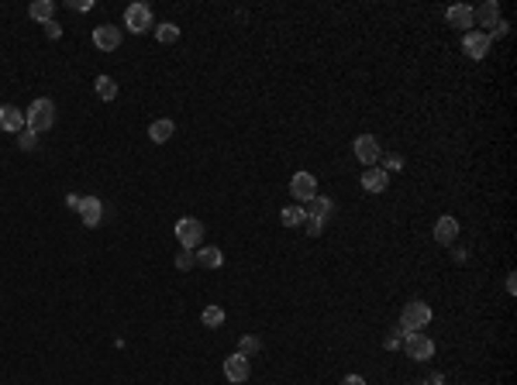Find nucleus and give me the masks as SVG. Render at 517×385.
<instances>
[{
    "label": "nucleus",
    "mask_w": 517,
    "mask_h": 385,
    "mask_svg": "<svg viewBox=\"0 0 517 385\" xmlns=\"http://www.w3.org/2000/svg\"><path fill=\"white\" fill-rule=\"evenodd\" d=\"M176 241H179L186 251L200 248V241H204V224H200L197 217H179V224H176Z\"/></svg>",
    "instance_id": "3"
},
{
    "label": "nucleus",
    "mask_w": 517,
    "mask_h": 385,
    "mask_svg": "<svg viewBox=\"0 0 517 385\" xmlns=\"http://www.w3.org/2000/svg\"><path fill=\"white\" fill-rule=\"evenodd\" d=\"M280 220H283V227H300L304 224V207H287L280 213Z\"/></svg>",
    "instance_id": "22"
},
{
    "label": "nucleus",
    "mask_w": 517,
    "mask_h": 385,
    "mask_svg": "<svg viewBox=\"0 0 517 385\" xmlns=\"http://www.w3.org/2000/svg\"><path fill=\"white\" fill-rule=\"evenodd\" d=\"M173 131H176V128H173V121H169V117H159V121H152L148 138H152L155 145H166V141L173 138Z\"/></svg>",
    "instance_id": "17"
},
{
    "label": "nucleus",
    "mask_w": 517,
    "mask_h": 385,
    "mask_svg": "<svg viewBox=\"0 0 517 385\" xmlns=\"http://www.w3.org/2000/svg\"><path fill=\"white\" fill-rule=\"evenodd\" d=\"M193 261H197V258H193V251H186V248L176 255V268H183V272H186V268H193Z\"/></svg>",
    "instance_id": "29"
},
{
    "label": "nucleus",
    "mask_w": 517,
    "mask_h": 385,
    "mask_svg": "<svg viewBox=\"0 0 517 385\" xmlns=\"http://www.w3.org/2000/svg\"><path fill=\"white\" fill-rule=\"evenodd\" d=\"M507 292H510V296H514V292H517V279H514V272H510V275H507Z\"/></svg>",
    "instance_id": "34"
},
{
    "label": "nucleus",
    "mask_w": 517,
    "mask_h": 385,
    "mask_svg": "<svg viewBox=\"0 0 517 385\" xmlns=\"http://www.w3.org/2000/svg\"><path fill=\"white\" fill-rule=\"evenodd\" d=\"M490 45H493V42H490L486 32H465V35H462V49H465L469 59H486Z\"/></svg>",
    "instance_id": "8"
},
{
    "label": "nucleus",
    "mask_w": 517,
    "mask_h": 385,
    "mask_svg": "<svg viewBox=\"0 0 517 385\" xmlns=\"http://www.w3.org/2000/svg\"><path fill=\"white\" fill-rule=\"evenodd\" d=\"M124 28L135 32V35H145V32L152 28V8H148V4H131V8L124 11Z\"/></svg>",
    "instance_id": "4"
},
{
    "label": "nucleus",
    "mask_w": 517,
    "mask_h": 385,
    "mask_svg": "<svg viewBox=\"0 0 517 385\" xmlns=\"http://www.w3.org/2000/svg\"><path fill=\"white\" fill-rule=\"evenodd\" d=\"M404 337H407V334H404L400 327H393V330L386 334V347H390V351H397V347H404Z\"/></svg>",
    "instance_id": "28"
},
{
    "label": "nucleus",
    "mask_w": 517,
    "mask_h": 385,
    "mask_svg": "<svg viewBox=\"0 0 517 385\" xmlns=\"http://www.w3.org/2000/svg\"><path fill=\"white\" fill-rule=\"evenodd\" d=\"M25 121H28V128L32 131H49V128H56V104L52 100H35L32 107H28V114H25Z\"/></svg>",
    "instance_id": "2"
},
{
    "label": "nucleus",
    "mask_w": 517,
    "mask_h": 385,
    "mask_svg": "<svg viewBox=\"0 0 517 385\" xmlns=\"http://www.w3.org/2000/svg\"><path fill=\"white\" fill-rule=\"evenodd\" d=\"M97 97L100 100H114L118 97V83L111 76H97Z\"/></svg>",
    "instance_id": "21"
},
{
    "label": "nucleus",
    "mask_w": 517,
    "mask_h": 385,
    "mask_svg": "<svg viewBox=\"0 0 517 385\" xmlns=\"http://www.w3.org/2000/svg\"><path fill=\"white\" fill-rule=\"evenodd\" d=\"M290 193H294L300 203H311V200L318 196V179H314L311 172H297V176L290 179Z\"/></svg>",
    "instance_id": "9"
},
{
    "label": "nucleus",
    "mask_w": 517,
    "mask_h": 385,
    "mask_svg": "<svg viewBox=\"0 0 517 385\" xmlns=\"http://www.w3.org/2000/svg\"><path fill=\"white\" fill-rule=\"evenodd\" d=\"M52 14H56V4H52V0H35V4L28 8V18L32 21H52Z\"/></svg>",
    "instance_id": "19"
},
{
    "label": "nucleus",
    "mask_w": 517,
    "mask_h": 385,
    "mask_svg": "<svg viewBox=\"0 0 517 385\" xmlns=\"http://www.w3.org/2000/svg\"><path fill=\"white\" fill-rule=\"evenodd\" d=\"M428 385H445V378H441V375L434 371V375H428Z\"/></svg>",
    "instance_id": "35"
},
{
    "label": "nucleus",
    "mask_w": 517,
    "mask_h": 385,
    "mask_svg": "<svg viewBox=\"0 0 517 385\" xmlns=\"http://www.w3.org/2000/svg\"><path fill=\"white\" fill-rule=\"evenodd\" d=\"M342 385H366V378H362V375H345Z\"/></svg>",
    "instance_id": "32"
},
{
    "label": "nucleus",
    "mask_w": 517,
    "mask_h": 385,
    "mask_svg": "<svg viewBox=\"0 0 517 385\" xmlns=\"http://www.w3.org/2000/svg\"><path fill=\"white\" fill-rule=\"evenodd\" d=\"M472 21H483V28H493L500 21V4H496V0H486L483 8L472 11Z\"/></svg>",
    "instance_id": "16"
},
{
    "label": "nucleus",
    "mask_w": 517,
    "mask_h": 385,
    "mask_svg": "<svg viewBox=\"0 0 517 385\" xmlns=\"http://www.w3.org/2000/svg\"><path fill=\"white\" fill-rule=\"evenodd\" d=\"M304 213H311V217H321V220H328V217L335 213V203H331V200H324V196H314V200H311V210H304Z\"/></svg>",
    "instance_id": "20"
},
{
    "label": "nucleus",
    "mask_w": 517,
    "mask_h": 385,
    "mask_svg": "<svg viewBox=\"0 0 517 385\" xmlns=\"http://www.w3.org/2000/svg\"><path fill=\"white\" fill-rule=\"evenodd\" d=\"M304 231L318 237V234L324 231V220H321V217H311V213H304Z\"/></svg>",
    "instance_id": "26"
},
{
    "label": "nucleus",
    "mask_w": 517,
    "mask_h": 385,
    "mask_svg": "<svg viewBox=\"0 0 517 385\" xmlns=\"http://www.w3.org/2000/svg\"><path fill=\"white\" fill-rule=\"evenodd\" d=\"M386 186H390V172L386 169H366L362 172V189L366 193H386Z\"/></svg>",
    "instance_id": "12"
},
{
    "label": "nucleus",
    "mask_w": 517,
    "mask_h": 385,
    "mask_svg": "<svg viewBox=\"0 0 517 385\" xmlns=\"http://www.w3.org/2000/svg\"><path fill=\"white\" fill-rule=\"evenodd\" d=\"M248 375H252V361H248V354H231V358H224V378L228 382H248Z\"/></svg>",
    "instance_id": "7"
},
{
    "label": "nucleus",
    "mask_w": 517,
    "mask_h": 385,
    "mask_svg": "<svg viewBox=\"0 0 517 385\" xmlns=\"http://www.w3.org/2000/svg\"><path fill=\"white\" fill-rule=\"evenodd\" d=\"M400 169H404V159H400V155H390V159H386V172H400Z\"/></svg>",
    "instance_id": "30"
},
{
    "label": "nucleus",
    "mask_w": 517,
    "mask_h": 385,
    "mask_svg": "<svg viewBox=\"0 0 517 385\" xmlns=\"http://www.w3.org/2000/svg\"><path fill=\"white\" fill-rule=\"evenodd\" d=\"M404 351H407V358H414V361H428V358L434 354V340L424 337V334H407V337H404Z\"/></svg>",
    "instance_id": "6"
},
{
    "label": "nucleus",
    "mask_w": 517,
    "mask_h": 385,
    "mask_svg": "<svg viewBox=\"0 0 517 385\" xmlns=\"http://www.w3.org/2000/svg\"><path fill=\"white\" fill-rule=\"evenodd\" d=\"M352 152H355V159H359L362 165H369V169L383 159V148H380V141H376L373 135H359L355 145H352Z\"/></svg>",
    "instance_id": "5"
},
{
    "label": "nucleus",
    "mask_w": 517,
    "mask_h": 385,
    "mask_svg": "<svg viewBox=\"0 0 517 385\" xmlns=\"http://www.w3.org/2000/svg\"><path fill=\"white\" fill-rule=\"evenodd\" d=\"M0 128H4V131H25V110H18L14 104H4V107H0Z\"/></svg>",
    "instance_id": "13"
},
{
    "label": "nucleus",
    "mask_w": 517,
    "mask_h": 385,
    "mask_svg": "<svg viewBox=\"0 0 517 385\" xmlns=\"http://www.w3.org/2000/svg\"><path fill=\"white\" fill-rule=\"evenodd\" d=\"M193 258H197L200 268H221V265H224V251H221V248H200Z\"/></svg>",
    "instance_id": "18"
},
{
    "label": "nucleus",
    "mask_w": 517,
    "mask_h": 385,
    "mask_svg": "<svg viewBox=\"0 0 517 385\" xmlns=\"http://www.w3.org/2000/svg\"><path fill=\"white\" fill-rule=\"evenodd\" d=\"M94 45H97L100 52H114V49L121 45V28H114V25H97V28H94Z\"/></svg>",
    "instance_id": "10"
},
{
    "label": "nucleus",
    "mask_w": 517,
    "mask_h": 385,
    "mask_svg": "<svg viewBox=\"0 0 517 385\" xmlns=\"http://www.w3.org/2000/svg\"><path fill=\"white\" fill-rule=\"evenodd\" d=\"M428 323H431V306H428V303L410 299V303L400 310V330H404V334H421Z\"/></svg>",
    "instance_id": "1"
},
{
    "label": "nucleus",
    "mask_w": 517,
    "mask_h": 385,
    "mask_svg": "<svg viewBox=\"0 0 517 385\" xmlns=\"http://www.w3.org/2000/svg\"><path fill=\"white\" fill-rule=\"evenodd\" d=\"M69 8H73V11H90L94 4H90V0H73V4H69Z\"/></svg>",
    "instance_id": "33"
},
{
    "label": "nucleus",
    "mask_w": 517,
    "mask_h": 385,
    "mask_svg": "<svg viewBox=\"0 0 517 385\" xmlns=\"http://www.w3.org/2000/svg\"><path fill=\"white\" fill-rule=\"evenodd\" d=\"M200 320H204V327H221L224 323V310L221 306H207Z\"/></svg>",
    "instance_id": "24"
},
{
    "label": "nucleus",
    "mask_w": 517,
    "mask_h": 385,
    "mask_svg": "<svg viewBox=\"0 0 517 385\" xmlns=\"http://www.w3.org/2000/svg\"><path fill=\"white\" fill-rule=\"evenodd\" d=\"M42 28H45V35H49V38H59V35H63V28H59L56 21H45Z\"/></svg>",
    "instance_id": "31"
},
{
    "label": "nucleus",
    "mask_w": 517,
    "mask_h": 385,
    "mask_svg": "<svg viewBox=\"0 0 517 385\" xmlns=\"http://www.w3.org/2000/svg\"><path fill=\"white\" fill-rule=\"evenodd\" d=\"M258 347H263V344H258V337H252V334H245V337H241V344H238V351H241V354H255Z\"/></svg>",
    "instance_id": "27"
},
{
    "label": "nucleus",
    "mask_w": 517,
    "mask_h": 385,
    "mask_svg": "<svg viewBox=\"0 0 517 385\" xmlns=\"http://www.w3.org/2000/svg\"><path fill=\"white\" fill-rule=\"evenodd\" d=\"M38 145V131H32V128H25V131H18V148H25V152H32Z\"/></svg>",
    "instance_id": "25"
},
{
    "label": "nucleus",
    "mask_w": 517,
    "mask_h": 385,
    "mask_svg": "<svg viewBox=\"0 0 517 385\" xmlns=\"http://www.w3.org/2000/svg\"><path fill=\"white\" fill-rule=\"evenodd\" d=\"M445 21H448L452 28H459V32H469V28H472V8L455 4V8H448V11H445Z\"/></svg>",
    "instance_id": "15"
},
{
    "label": "nucleus",
    "mask_w": 517,
    "mask_h": 385,
    "mask_svg": "<svg viewBox=\"0 0 517 385\" xmlns=\"http://www.w3.org/2000/svg\"><path fill=\"white\" fill-rule=\"evenodd\" d=\"M76 210H80V220H83L87 227H97V224L104 220V203H100L97 196H83Z\"/></svg>",
    "instance_id": "11"
},
{
    "label": "nucleus",
    "mask_w": 517,
    "mask_h": 385,
    "mask_svg": "<svg viewBox=\"0 0 517 385\" xmlns=\"http://www.w3.org/2000/svg\"><path fill=\"white\" fill-rule=\"evenodd\" d=\"M155 38H159V42H162V45H173V42H176V38H179V28H176V25H169V21H166V25H159V28H155Z\"/></svg>",
    "instance_id": "23"
},
{
    "label": "nucleus",
    "mask_w": 517,
    "mask_h": 385,
    "mask_svg": "<svg viewBox=\"0 0 517 385\" xmlns=\"http://www.w3.org/2000/svg\"><path fill=\"white\" fill-rule=\"evenodd\" d=\"M455 237H459V220L448 217V213L438 217V220H434V241H438V244H452Z\"/></svg>",
    "instance_id": "14"
}]
</instances>
